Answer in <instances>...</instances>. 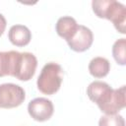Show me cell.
Wrapping results in <instances>:
<instances>
[{
    "instance_id": "6da1fadb",
    "label": "cell",
    "mask_w": 126,
    "mask_h": 126,
    "mask_svg": "<svg viewBox=\"0 0 126 126\" xmlns=\"http://www.w3.org/2000/svg\"><path fill=\"white\" fill-rule=\"evenodd\" d=\"M89 98L96 103L101 112L105 114H116L125 107V86L113 90L107 83L101 81L92 82L88 89Z\"/></svg>"
},
{
    "instance_id": "7a4b0ae2",
    "label": "cell",
    "mask_w": 126,
    "mask_h": 126,
    "mask_svg": "<svg viewBox=\"0 0 126 126\" xmlns=\"http://www.w3.org/2000/svg\"><path fill=\"white\" fill-rule=\"evenodd\" d=\"M92 7L98 18L111 21L120 33L126 32V8L122 3L115 0H94Z\"/></svg>"
},
{
    "instance_id": "3957f363",
    "label": "cell",
    "mask_w": 126,
    "mask_h": 126,
    "mask_svg": "<svg viewBox=\"0 0 126 126\" xmlns=\"http://www.w3.org/2000/svg\"><path fill=\"white\" fill-rule=\"evenodd\" d=\"M63 80V69L62 67L55 63H46L37 78L36 85L39 92L44 94L51 95L57 93L61 87Z\"/></svg>"
},
{
    "instance_id": "277c9868",
    "label": "cell",
    "mask_w": 126,
    "mask_h": 126,
    "mask_svg": "<svg viewBox=\"0 0 126 126\" xmlns=\"http://www.w3.org/2000/svg\"><path fill=\"white\" fill-rule=\"evenodd\" d=\"M37 59L31 52L15 51L12 77L20 81H30L36 70Z\"/></svg>"
},
{
    "instance_id": "5b68a950",
    "label": "cell",
    "mask_w": 126,
    "mask_h": 126,
    "mask_svg": "<svg viewBox=\"0 0 126 126\" xmlns=\"http://www.w3.org/2000/svg\"><path fill=\"white\" fill-rule=\"evenodd\" d=\"M26 98L24 89L16 84L0 85V108H14L21 105Z\"/></svg>"
},
{
    "instance_id": "8992f818",
    "label": "cell",
    "mask_w": 126,
    "mask_h": 126,
    "mask_svg": "<svg viewBox=\"0 0 126 126\" xmlns=\"http://www.w3.org/2000/svg\"><path fill=\"white\" fill-rule=\"evenodd\" d=\"M28 112L33 120L43 122L51 118L54 112V106L51 100L45 97H36L29 102Z\"/></svg>"
},
{
    "instance_id": "52a82bcc",
    "label": "cell",
    "mask_w": 126,
    "mask_h": 126,
    "mask_svg": "<svg viewBox=\"0 0 126 126\" xmlns=\"http://www.w3.org/2000/svg\"><path fill=\"white\" fill-rule=\"evenodd\" d=\"M93 41H94L93 32L89 28L83 25H79L76 32L67 41V43L73 51L84 52L92 46Z\"/></svg>"
},
{
    "instance_id": "ba28073f",
    "label": "cell",
    "mask_w": 126,
    "mask_h": 126,
    "mask_svg": "<svg viewBox=\"0 0 126 126\" xmlns=\"http://www.w3.org/2000/svg\"><path fill=\"white\" fill-rule=\"evenodd\" d=\"M8 38L12 44L22 47L30 43L32 39V32L24 25H14L9 30Z\"/></svg>"
},
{
    "instance_id": "9c48e42d",
    "label": "cell",
    "mask_w": 126,
    "mask_h": 126,
    "mask_svg": "<svg viewBox=\"0 0 126 126\" xmlns=\"http://www.w3.org/2000/svg\"><path fill=\"white\" fill-rule=\"evenodd\" d=\"M77 28H78V24L76 20L69 16H64L59 18L55 26L57 34L60 37L64 38L66 41H68L73 36V34L77 31Z\"/></svg>"
},
{
    "instance_id": "30bf717a",
    "label": "cell",
    "mask_w": 126,
    "mask_h": 126,
    "mask_svg": "<svg viewBox=\"0 0 126 126\" xmlns=\"http://www.w3.org/2000/svg\"><path fill=\"white\" fill-rule=\"evenodd\" d=\"M110 70V63L104 57H94L91 60L89 64V72L94 78L105 77Z\"/></svg>"
},
{
    "instance_id": "8fae6325",
    "label": "cell",
    "mask_w": 126,
    "mask_h": 126,
    "mask_svg": "<svg viewBox=\"0 0 126 126\" xmlns=\"http://www.w3.org/2000/svg\"><path fill=\"white\" fill-rule=\"evenodd\" d=\"M112 55L117 64L124 66L126 64V39H117L112 46Z\"/></svg>"
},
{
    "instance_id": "7c38bea8",
    "label": "cell",
    "mask_w": 126,
    "mask_h": 126,
    "mask_svg": "<svg viewBox=\"0 0 126 126\" xmlns=\"http://www.w3.org/2000/svg\"><path fill=\"white\" fill-rule=\"evenodd\" d=\"M98 126H125V121L119 114H105L99 118Z\"/></svg>"
},
{
    "instance_id": "4fadbf2b",
    "label": "cell",
    "mask_w": 126,
    "mask_h": 126,
    "mask_svg": "<svg viewBox=\"0 0 126 126\" xmlns=\"http://www.w3.org/2000/svg\"><path fill=\"white\" fill-rule=\"evenodd\" d=\"M11 51H0V77L10 75Z\"/></svg>"
},
{
    "instance_id": "5bb4252c",
    "label": "cell",
    "mask_w": 126,
    "mask_h": 126,
    "mask_svg": "<svg viewBox=\"0 0 126 126\" xmlns=\"http://www.w3.org/2000/svg\"><path fill=\"white\" fill-rule=\"evenodd\" d=\"M6 26H7V22H6V19L5 17L0 14V36L3 34V32H5V29H6Z\"/></svg>"
}]
</instances>
